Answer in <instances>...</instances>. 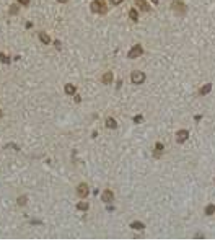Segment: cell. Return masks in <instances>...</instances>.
Returning <instances> with one entry per match:
<instances>
[{
  "instance_id": "cell-1",
  "label": "cell",
  "mask_w": 215,
  "mask_h": 241,
  "mask_svg": "<svg viewBox=\"0 0 215 241\" xmlns=\"http://www.w3.org/2000/svg\"><path fill=\"white\" fill-rule=\"evenodd\" d=\"M171 10H173L176 15L183 17V15H186V12H188V7H186V3L183 0H173V2H171Z\"/></svg>"
},
{
  "instance_id": "cell-26",
  "label": "cell",
  "mask_w": 215,
  "mask_h": 241,
  "mask_svg": "<svg viewBox=\"0 0 215 241\" xmlns=\"http://www.w3.org/2000/svg\"><path fill=\"white\" fill-rule=\"evenodd\" d=\"M194 120H196V122H200V120H202V116H200V114L194 116Z\"/></svg>"
},
{
  "instance_id": "cell-5",
  "label": "cell",
  "mask_w": 215,
  "mask_h": 241,
  "mask_svg": "<svg viewBox=\"0 0 215 241\" xmlns=\"http://www.w3.org/2000/svg\"><path fill=\"white\" fill-rule=\"evenodd\" d=\"M90 194V187H88V184L87 182H80L77 186V196L78 197H82V199H85Z\"/></svg>"
},
{
  "instance_id": "cell-8",
  "label": "cell",
  "mask_w": 215,
  "mask_h": 241,
  "mask_svg": "<svg viewBox=\"0 0 215 241\" xmlns=\"http://www.w3.org/2000/svg\"><path fill=\"white\" fill-rule=\"evenodd\" d=\"M163 152H165V145L161 144V142H156L155 148H153V157L155 158H160L161 155H163Z\"/></svg>"
},
{
  "instance_id": "cell-18",
  "label": "cell",
  "mask_w": 215,
  "mask_h": 241,
  "mask_svg": "<svg viewBox=\"0 0 215 241\" xmlns=\"http://www.w3.org/2000/svg\"><path fill=\"white\" fill-rule=\"evenodd\" d=\"M77 209H78V210L87 212V210L90 209V204H88V202H78V204H77Z\"/></svg>"
},
{
  "instance_id": "cell-30",
  "label": "cell",
  "mask_w": 215,
  "mask_h": 241,
  "mask_svg": "<svg viewBox=\"0 0 215 241\" xmlns=\"http://www.w3.org/2000/svg\"><path fill=\"white\" fill-rule=\"evenodd\" d=\"M0 117H3V111L2 109H0Z\"/></svg>"
},
{
  "instance_id": "cell-21",
  "label": "cell",
  "mask_w": 215,
  "mask_h": 241,
  "mask_svg": "<svg viewBox=\"0 0 215 241\" xmlns=\"http://www.w3.org/2000/svg\"><path fill=\"white\" fill-rule=\"evenodd\" d=\"M142 120H143V116H142V114H137V116H134V122H135V124H140Z\"/></svg>"
},
{
  "instance_id": "cell-15",
  "label": "cell",
  "mask_w": 215,
  "mask_h": 241,
  "mask_svg": "<svg viewBox=\"0 0 215 241\" xmlns=\"http://www.w3.org/2000/svg\"><path fill=\"white\" fill-rule=\"evenodd\" d=\"M129 18H131L134 23H137V21H139V10L137 8H131V10H129Z\"/></svg>"
},
{
  "instance_id": "cell-2",
  "label": "cell",
  "mask_w": 215,
  "mask_h": 241,
  "mask_svg": "<svg viewBox=\"0 0 215 241\" xmlns=\"http://www.w3.org/2000/svg\"><path fill=\"white\" fill-rule=\"evenodd\" d=\"M90 7H91L93 13H99V15H104V13L108 12V7L104 3V0H93Z\"/></svg>"
},
{
  "instance_id": "cell-6",
  "label": "cell",
  "mask_w": 215,
  "mask_h": 241,
  "mask_svg": "<svg viewBox=\"0 0 215 241\" xmlns=\"http://www.w3.org/2000/svg\"><path fill=\"white\" fill-rule=\"evenodd\" d=\"M188 139H189V130L188 129H179L176 132V142L178 144H184Z\"/></svg>"
},
{
  "instance_id": "cell-29",
  "label": "cell",
  "mask_w": 215,
  "mask_h": 241,
  "mask_svg": "<svg viewBox=\"0 0 215 241\" xmlns=\"http://www.w3.org/2000/svg\"><path fill=\"white\" fill-rule=\"evenodd\" d=\"M59 2H60V3H65V2H69V0H59Z\"/></svg>"
},
{
  "instance_id": "cell-14",
  "label": "cell",
  "mask_w": 215,
  "mask_h": 241,
  "mask_svg": "<svg viewBox=\"0 0 215 241\" xmlns=\"http://www.w3.org/2000/svg\"><path fill=\"white\" fill-rule=\"evenodd\" d=\"M204 215H205V217L215 215V204H209V205H207V207L204 209Z\"/></svg>"
},
{
  "instance_id": "cell-9",
  "label": "cell",
  "mask_w": 215,
  "mask_h": 241,
  "mask_svg": "<svg viewBox=\"0 0 215 241\" xmlns=\"http://www.w3.org/2000/svg\"><path fill=\"white\" fill-rule=\"evenodd\" d=\"M112 80H114L112 72H104V73H103V77H101V83H103V85H111V83H112Z\"/></svg>"
},
{
  "instance_id": "cell-16",
  "label": "cell",
  "mask_w": 215,
  "mask_h": 241,
  "mask_svg": "<svg viewBox=\"0 0 215 241\" xmlns=\"http://www.w3.org/2000/svg\"><path fill=\"white\" fill-rule=\"evenodd\" d=\"M64 91H65L67 95H75L77 93V87H75V85H72V83H67L65 88H64Z\"/></svg>"
},
{
  "instance_id": "cell-7",
  "label": "cell",
  "mask_w": 215,
  "mask_h": 241,
  "mask_svg": "<svg viewBox=\"0 0 215 241\" xmlns=\"http://www.w3.org/2000/svg\"><path fill=\"white\" fill-rule=\"evenodd\" d=\"M101 201L104 202V204H111V202H114V192L111 189H104L103 191V194H101Z\"/></svg>"
},
{
  "instance_id": "cell-24",
  "label": "cell",
  "mask_w": 215,
  "mask_h": 241,
  "mask_svg": "<svg viewBox=\"0 0 215 241\" xmlns=\"http://www.w3.org/2000/svg\"><path fill=\"white\" fill-rule=\"evenodd\" d=\"M109 2H111L112 5H121V3L124 2V0H109Z\"/></svg>"
},
{
  "instance_id": "cell-3",
  "label": "cell",
  "mask_w": 215,
  "mask_h": 241,
  "mask_svg": "<svg viewBox=\"0 0 215 241\" xmlns=\"http://www.w3.org/2000/svg\"><path fill=\"white\" fill-rule=\"evenodd\" d=\"M145 80H147L145 72H142V70H132V72H131V82H132V85H142Z\"/></svg>"
},
{
  "instance_id": "cell-23",
  "label": "cell",
  "mask_w": 215,
  "mask_h": 241,
  "mask_svg": "<svg viewBox=\"0 0 215 241\" xmlns=\"http://www.w3.org/2000/svg\"><path fill=\"white\" fill-rule=\"evenodd\" d=\"M17 2H18V3H21L23 7H28V5H30V0H17Z\"/></svg>"
},
{
  "instance_id": "cell-25",
  "label": "cell",
  "mask_w": 215,
  "mask_h": 241,
  "mask_svg": "<svg viewBox=\"0 0 215 241\" xmlns=\"http://www.w3.org/2000/svg\"><path fill=\"white\" fill-rule=\"evenodd\" d=\"M74 100H75V103H80L82 98H80V95H74Z\"/></svg>"
},
{
  "instance_id": "cell-22",
  "label": "cell",
  "mask_w": 215,
  "mask_h": 241,
  "mask_svg": "<svg viewBox=\"0 0 215 241\" xmlns=\"http://www.w3.org/2000/svg\"><path fill=\"white\" fill-rule=\"evenodd\" d=\"M0 60H2V62H5V64H8V62H10V59L7 57V55H5L3 52H0Z\"/></svg>"
},
{
  "instance_id": "cell-17",
  "label": "cell",
  "mask_w": 215,
  "mask_h": 241,
  "mask_svg": "<svg viewBox=\"0 0 215 241\" xmlns=\"http://www.w3.org/2000/svg\"><path fill=\"white\" fill-rule=\"evenodd\" d=\"M39 41L44 42V44H51V38H49L46 33H42V31L39 33Z\"/></svg>"
},
{
  "instance_id": "cell-28",
  "label": "cell",
  "mask_w": 215,
  "mask_h": 241,
  "mask_svg": "<svg viewBox=\"0 0 215 241\" xmlns=\"http://www.w3.org/2000/svg\"><path fill=\"white\" fill-rule=\"evenodd\" d=\"M158 2H160V0H152V3H153V5H158Z\"/></svg>"
},
{
  "instance_id": "cell-12",
  "label": "cell",
  "mask_w": 215,
  "mask_h": 241,
  "mask_svg": "<svg viewBox=\"0 0 215 241\" xmlns=\"http://www.w3.org/2000/svg\"><path fill=\"white\" fill-rule=\"evenodd\" d=\"M131 228L135 230V231H143V230H145V223H143V222H139V220H135V222L131 223Z\"/></svg>"
},
{
  "instance_id": "cell-20",
  "label": "cell",
  "mask_w": 215,
  "mask_h": 241,
  "mask_svg": "<svg viewBox=\"0 0 215 241\" xmlns=\"http://www.w3.org/2000/svg\"><path fill=\"white\" fill-rule=\"evenodd\" d=\"M18 7L17 5H10V15H17V13H18Z\"/></svg>"
},
{
  "instance_id": "cell-19",
  "label": "cell",
  "mask_w": 215,
  "mask_h": 241,
  "mask_svg": "<svg viewBox=\"0 0 215 241\" xmlns=\"http://www.w3.org/2000/svg\"><path fill=\"white\" fill-rule=\"evenodd\" d=\"M26 201H28V197H26V196H20L18 199H17V204L20 205V207H23V205L26 204Z\"/></svg>"
},
{
  "instance_id": "cell-27",
  "label": "cell",
  "mask_w": 215,
  "mask_h": 241,
  "mask_svg": "<svg viewBox=\"0 0 215 241\" xmlns=\"http://www.w3.org/2000/svg\"><path fill=\"white\" fill-rule=\"evenodd\" d=\"M205 235H204V233H197V235H196V238H204Z\"/></svg>"
},
{
  "instance_id": "cell-11",
  "label": "cell",
  "mask_w": 215,
  "mask_h": 241,
  "mask_svg": "<svg viewBox=\"0 0 215 241\" xmlns=\"http://www.w3.org/2000/svg\"><path fill=\"white\" fill-rule=\"evenodd\" d=\"M104 125L108 127V129H117V120L114 119V117H106Z\"/></svg>"
},
{
  "instance_id": "cell-4",
  "label": "cell",
  "mask_w": 215,
  "mask_h": 241,
  "mask_svg": "<svg viewBox=\"0 0 215 241\" xmlns=\"http://www.w3.org/2000/svg\"><path fill=\"white\" fill-rule=\"evenodd\" d=\"M140 55H143V47H142V44H135L127 52V59H139Z\"/></svg>"
},
{
  "instance_id": "cell-13",
  "label": "cell",
  "mask_w": 215,
  "mask_h": 241,
  "mask_svg": "<svg viewBox=\"0 0 215 241\" xmlns=\"http://www.w3.org/2000/svg\"><path fill=\"white\" fill-rule=\"evenodd\" d=\"M210 91H212V83H205L204 87H200L199 95H200V96H205V95H209Z\"/></svg>"
},
{
  "instance_id": "cell-10",
  "label": "cell",
  "mask_w": 215,
  "mask_h": 241,
  "mask_svg": "<svg viewBox=\"0 0 215 241\" xmlns=\"http://www.w3.org/2000/svg\"><path fill=\"white\" fill-rule=\"evenodd\" d=\"M135 5L139 7L140 12H150V5L147 3V0H135Z\"/></svg>"
}]
</instances>
